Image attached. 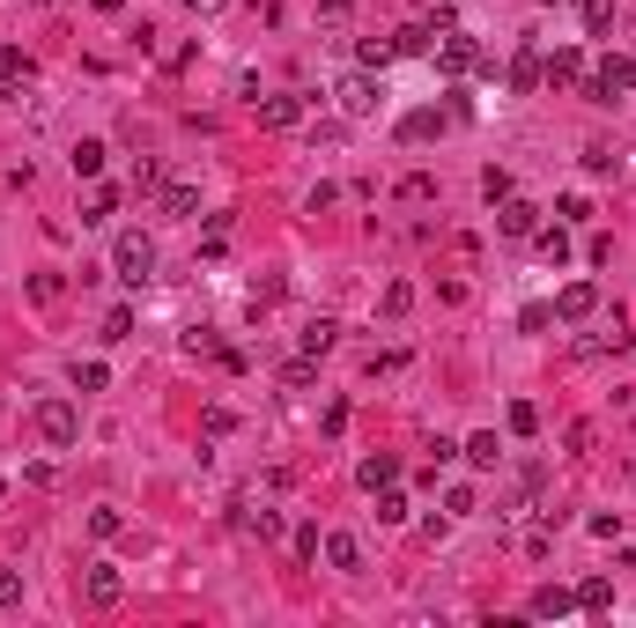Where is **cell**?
I'll use <instances>...</instances> for the list:
<instances>
[{
    "label": "cell",
    "mask_w": 636,
    "mask_h": 628,
    "mask_svg": "<svg viewBox=\"0 0 636 628\" xmlns=\"http://www.w3.org/2000/svg\"><path fill=\"white\" fill-rule=\"evenodd\" d=\"M355 481H363V488H392V481H400V459H392V451H378V459L355 466Z\"/></svg>",
    "instance_id": "9a60e30c"
},
{
    "label": "cell",
    "mask_w": 636,
    "mask_h": 628,
    "mask_svg": "<svg viewBox=\"0 0 636 628\" xmlns=\"http://www.w3.org/2000/svg\"><path fill=\"white\" fill-rule=\"evenodd\" d=\"M548 8H555V0H548Z\"/></svg>",
    "instance_id": "7bdbcfd3"
},
{
    "label": "cell",
    "mask_w": 636,
    "mask_h": 628,
    "mask_svg": "<svg viewBox=\"0 0 636 628\" xmlns=\"http://www.w3.org/2000/svg\"><path fill=\"white\" fill-rule=\"evenodd\" d=\"M333 340H341V326H333V318H311V326H304V355L318 363V355H326Z\"/></svg>",
    "instance_id": "7402d4cb"
},
{
    "label": "cell",
    "mask_w": 636,
    "mask_h": 628,
    "mask_svg": "<svg viewBox=\"0 0 636 628\" xmlns=\"http://www.w3.org/2000/svg\"><path fill=\"white\" fill-rule=\"evenodd\" d=\"M0 111H8V89H0Z\"/></svg>",
    "instance_id": "b9f144b4"
},
{
    "label": "cell",
    "mask_w": 636,
    "mask_h": 628,
    "mask_svg": "<svg viewBox=\"0 0 636 628\" xmlns=\"http://www.w3.org/2000/svg\"><path fill=\"white\" fill-rule=\"evenodd\" d=\"M119 525H126V518H119V510H111V503H104V510H89V532H97V540H111V532H119Z\"/></svg>",
    "instance_id": "e575fe53"
},
{
    "label": "cell",
    "mask_w": 636,
    "mask_h": 628,
    "mask_svg": "<svg viewBox=\"0 0 636 628\" xmlns=\"http://www.w3.org/2000/svg\"><path fill=\"white\" fill-rule=\"evenodd\" d=\"M326 562L333 569H363V540H355V532H326Z\"/></svg>",
    "instance_id": "5bb4252c"
},
{
    "label": "cell",
    "mask_w": 636,
    "mask_h": 628,
    "mask_svg": "<svg viewBox=\"0 0 636 628\" xmlns=\"http://www.w3.org/2000/svg\"><path fill=\"white\" fill-rule=\"evenodd\" d=\"M37 436H45V444H74V436H82V407H74V399H37Z\"/></svg>",
    "instance_id": "7a4b0ae2"
},
{
    "label": "cell",
    "mask_w": 636,
    "mask_h": 628,
    "mask_svg": "<svg viewBox=\"0 0 636 628\" xmlns=\"http://www.w3.org/2000/svg\"><path fill=\"white\" fill-rule=\"evenodd\" d=\"M0 606H23V569L0 562Z\"/></svg>",
    "instance_id": "1f68e13d"
},
{
    "label": "cell",
    "mask_w": 636,
    "mask_h": 628,
    "mask_svg": "<svg viewBox=\"0 0 636 628\" xmlns=\"http://www.w3.org/2000/svg\"><path fill=\"white\" fill-rule=\"evenodd\" d=\"M444 133V111H407L400 119V141H437Z\"/></svg>",
    "instance_id": "2e32d148"
},
{
    "label": "cell",
    "mask_w": 636,
    "mask_h": 628,
    "mask_svg": "<svg viewBox=\"0 0 636 628\" xmlns=\"http://www.w3.org/2000/svg\"><path fill=\"white\" fill-rule=\"evenodd\" d=\"M74 178H97V170H104V141H74Z\"/></svg>",
    "instance_id": "603a6c76"
},
{
    "label": "cell",
    "mask_w": 636,
    "mask_h": 628,
    "mask_svg": "<svg viewBox=\"0 0 636 628\" xmlns=\"http://www.w3.org/2000/svg\"><path fill=\"white\" fill-rule=\"evenodd\" d=\"M185 8H193V15H215V8H222V0H185Z\"/></svg>",
    "instance_id": "60d3db41"
},
{
    "label": "cell",
    "mask_w": 636,
    "mask_h": 628,
    "mask_svg": "<svg viewBox=\"0 0 636 628\" xmlns=\"http://www.w3.org/2000/svg\"><path fill=\"white\" fill-rule=\"evenodd\" d=\"M126 333H134V311H126V303H119V311L104 318V340H126Z\"/></svg>",
    "instance_id": "f35d334b"
},
{
    "label": "cell",
    "mask_w": 636,
    "mask_h": 628,
    "mask_svg": "<svg viewBox=\"0 0 636 628\" xmlns=\"http://www.w3.org/2000/svg\"><path fill=\"white\" fill-rule=\"evenodd\" d=\"M237 525H245V532H259V540H282V510H274V503H237Z\"/></svg>",
    "instance_id": "7c38bea8"
},
{
    "label": "cell",
    "mask_w": 636,
    "mask_h": 628,
    "mask_svg": "<svg viewBox=\"0 0 636 628\" xmlns=\"http://www.w3.org/2000/svg\"><path fill=\"white\" fill-rule=\"evenodd\" d=\"M60 289H67L60 274H37V281H30V296H37V303H60Z\"/></svg>",
    "instance_id": "74e56055"
},
{
    "label": "cell",
    "mask_w": 636,
    "mask_h": 628,
    "mask_svg": "<svg viewBox=\"0 0 636 628\" xmlns=\"http://www.w3.org/2000/svg\"><path fill=\"white\" fill-rule=\"evenodd\" d=\"M577 8H585V30H592V37H607V23H614V0H577Z\"/></svg>",
    "instance_id": "4316f807"
},
{
    "label": "cell",
    "mask_w": 636,
    "mask_h": 628,
    "mask_svg": "<svg viewBox=\"0 0 636 628\" xmlns=\"http://www.w3.org/2000/svg\"><path fill=\"white\" fill-rule=\"evenodd\" d=\"M400 200H437V178H429V170H415V178H400Z\"/></svg>",
    "instance_id": "f546056e"
},
{
    "label": "cell",
    "mask_w": 636,
    "mask_h": 628,
    "mask_svg": "<svg viewBox=\"0 0 636 628\" xmlns=\"http://www.w3.org/2000/svg\"><path fill=\"white\" fill-rule=\"evenodd\" d=\"M104 385H111L104 363H74V392H104Z\"/></svg>",
    "instance_id": "83f0119b"
},
{
    "label": "cell",
    "mask_w": 636,
    "mask_h": 628,
    "mask_svg": "<svg viewBox=\"0 0 636 628\" xmlns=\"http://www.w3.org/2000/svg\"><path fill=\"white\" fill-rule=\"evenodd\" d=\"M370 496H378V525H400L407 518V496H400V488H370Z\"/></svg>",
    "instance_id": "484cf974"
},
{
    "label": "cell",
    "mask_w": 636,
    "mask_h": 628,
    "mask_svg": "<svg viewBox=\"0 0 636 628\" xmlns=\"http://www.w3.org/2000/svg\"><path fill=\"white\" fill-rule=\"evenodd\" d=\"M296 119H304V97H267V104H259V126H267V133H289Z\"/></svg>",
    "instance_id": "8fae6325"
},
{
    "label": "cell",
    "mask_w": 636,
    "mask_h": 628,
    "mask_svg": "<svg viewBox=\"0 0 636 628\" xmlns=\"http://www.w3.org/2000/svg\"><path fill=\"white\" fill-rule=\"evenodd\" d=\"M600 311V289H592V281H570L563 296H555V318H563V326H577V318H592Z\"/></svg>",
    "instance_id": "9c48e42d"
},
{
    "label": "cell",
    "mask_w": 636,
    "mask_h": 628,
    "mask_svg": "<svg viewBox=\"0 0 636 628\" xmlns=\"http://www.w3.org/2000/svg\"><path fill=\"white\" fill-rule=\"evenodd\" d=\"M163 215H200V185H163Z\"/></svg>",
    "instance_id": "d6986e66"
},
{
    "label": "cell",
    "mask_w": 636,
    "mask_h": 628,
    "mask_svg": "<svg viewBox=\"0 0 636 628\" xmlns=\"http://www.w3.org/2000/svg\"><path fill=\"white\" fill-rule=\"evenodd\" d=\"M333 97H341V111H348V119H370V111H378V97H385V89L370 82V67H363V74H348V82L333 89Z\"/></svg>",
    "instance_id": "5b68a950"
},
{
    "label": "cell",
    "mask_w": 636,
    "mask_h": 628,
    "mask_svg": "<svg viewBox=\"0 0 636 628\" xmlns=\"http://www.w3.org/2000/svg\"><path fill=\"white\" fill-rule=\"evenodd\" d=\"M533 244H540V259H548V266L570 259V230H563V222H555V230H533Z\"/></svg>",
    "instance_id": "44dd1931"
},
{
    "label": "cell",
    "mask_w": 636,
    "mask_h": 628,
    "mask_svg": "<svg viewBox=\"0 0 636 628\" xmlns=\"http://www.w3.org/2000/svg\"><path fill=\"white\" fill-rule=\"evenodd\" d=\"M540 82H555V89L585 82V52H577V45H555L548 60H540Z\"/></svg>",
    "instance_id": "8992f818"
},
{
    "label": "cell",
    "mask_w": 636,
    "mask_h": 628,
    "mask_svg": "<svg viewBox=\"0 0 636 628\" xmlns=\"http://www.w3.org/2000/svg\"><path fill=\"white\" fill-rule=\"evenodd\" d=\"M496 230H503V237H533V230H540V207L511 193V200L496 207Z\"/></svg>",
    "instance_id": "ba28073f"
},
{
    "label": "cell",
    "mask_w": 636,
    "mask_h": 628,
    "mask_svg": "<svg viewBox=\"0 0 636 628\" xmlns=\"http://www.w3.org/2000/svg\"><path fill=\"white\" fill-rule=\"evenodd\" d=\"M577 606H585V614H607V606H614V584L607 577H585V584H577Z\"/></svg>",
    "instance_id": "ffe728a7"
},
{
    "label": "cell",
    "mask_w": 636,
    "mask_h": 628,
    "mask_svg": "<svg viewBox=\"0 0 636 628\" xmlns=\"http://www.w3.org/2000/svg\"><path fill=\"white\" fill-rule=\"evenodd\" d=\"M437 67L459 82V74H474V67H489V60H481V45H474L466 30H444V37H437ZM489 74H496V67H489Z\"/></svg>",
    "instance_id": "277c9868"
},
{
    "label": "cell",
    "mask_w": 636,
    "mask_h": 628,
    "mask_svg": "<svg viewBox=\"0 0 636 628\" xmlns=\"http://www.w3.org/2000/svg\"><path fill=\"white\" fill-rule=\"evenodd\" d=\"M503 82H511V97H533V89H540V45H533V37L511 52V74H503Z\"/></svg>",
    "instance_id": "52a82bcc"
},
{
    "label": "cell",
    "mask_w": 636,
    "mask_h": 628,
    "mask_svg": "<svg viewBox=\"0 0 636 628\" xmlns=\"http://www.w3.org/2000/svg\"><path fill=\"white\" fill-rule=\"evenodd\" d=\"M407 303H415V289H407V281H392V289H385V318H407Z\"/></svg>",
    "instance_id": "836d02e7"
},
{
    "label": "cell",
    "mask_w": 636,
    "mask_h": 628,
    "mask_svg": "<svg viewBox=\"0 0 636 628\" xmlns=\"http://www.w3.org/2000/svg\"><path fill=\"white\" fill-rule=\"evenodd\" d=\"M318 547H326V540H318V525H296V555L318 562Z\"/></svg>",
    "instance_id": "ab89813d"
},
{
    "label": "cell",
    "mask_w": 636,
    "mask_h": 628,
    "mask_svg": "<svg viewBox=\"0 0 636 628\" xmlns=\"http://www.w3.org/2000/svg\"><path fill=\"white\" fill-rule=\"evenodd\" d=\"M111 207H119V193H111V185H97V193H89V215H82V222H104Z\"/></svg>",
    "instance_id": "d590c367"
},
{
    "label": "cell",
    "mask_w": 636,
    "mask_h": 628,
    "mask_svg": "<svg viewBox=\"0 0 636 628\" xmlns=\"http://www.w3.org/2000/svg\"><path fill=\"white\" fill-rule=\"evenodd\" d=\"M585 215H592L585 193H563V200H555V222H585Z\"/></svg>",
    "instance_id": "4dcf8cb0"
},
{
    "label": "cell",
    "mask_w": 636,
    "mask_h": 628,
    "mask_svg": "<svg viewBox=\"0 0 636 628\" xmlns=\"http://www.w3.org/2000/svg\"><path fill=\"white\" fill-rule=\"evenodd\" d=\"M111 274H119L126 289H141V281L156 274V244H148L141 230H119V244H111Z\"/></svg>",
    "instance_id": "6da1fadb"
},
{
    "label": "cell",
    "mask_w": 636,
    "mask_h": 628,
    "mask_svg": "<svg viewBox=\"0 0 636 628\" xmlns=\"http://www.w3.org/2000/svg\"><path fill=\"white\" fill-rule=\"evenodd\" d=\"M267 303H282V274H267V281H252V311H267Z\"/></svg>",
    "instance_id": "d6a6232c"
},
{
    "label": "cell",
    "mask_w": 636,
    "mask_h": 628,
    "mask_svg": "<svg viewBox=\"0 0 636 628\" xmlns=\"http://www.w3.org/2000/svg\"><path fill=\"white\" fill-rule=\"evenodd\" d=\"M592 170V178H614V170H622V156H614V141H585V156H577Z\"/></svg>",
    "instance_id": "e0dca14e"
},
{
    "label": "cell",
    "mask_w": 636,
    "mask_h": 628,
    "mask_svg": "<svg viewBox=\"0 0 636 628\" xmlns=\"http://www.w3.org/2000/svg\"><path fill=\"white\" fill-rule=\"evenodd\" d=\"M126 599V577L119 569H89V606H119Z\"/></svg>",
    "instance_id": "4fadbf2b"
},
{
    "label": "cell",
    "mask_w": 636,
    "mask_h": 628,
    "mask_svg": "<svg viewBox=\"0 0 636 628\" xmlns=\"http://www.w3.org/2000/svg\"><path fill=\"white\" fill-rule=\"evenodd\" d=\"M355 60H363L370 74H385L392 60H400V52H392V37H363V45H355Z\"/></svg>",
    "instance_id": "ac0fdd59"
},
{
    "label": "cell",
    "mask_w": 636,
    "mask_h": 628,
    "mask_svg": "<svg viewBox=\"0 0 636 628\" xmlns=\"http://www.w3.org/2000/svg\"><path fill=\"white\" fill-rule=\"evenodd\" d=\"M481 193H489V207H503V200H511V170L489 163V170H481Z\"/></svg>",
    "instance_id": "d4e9b609"
},
{
    "label": "cell",
    "mask_w": 636,
    "mask_h": 628,
    "mask_svg": "<svg viewBox=\"0 0 636 628\" xmlns=\"http://www.w3.org/2000/svg\"><path fill=\"white\" fill-rule=\"evenodd\" d=\"M466 459H474V466H496V459H503V444H496V429H481V436H466Z\"/></svg>",
    "instance_id": "cb8c5ba5"
},
{
    "label": "cell",
    "mask_w": 636,
    "mask_h": 628,
    "mask_svg": "<svg viewBox=\"0 0 636 628\" xmlns=\"http://www.w3.org/2000/svg\"><path fill=\"white\" fill-rule=\"evenodd\" d=\"M622 89H636V60H629V52H607V60H600V74L585 82V97H592V104H614Z\"/></svg>",
    "instance_id": "3957f363"
},
{
    "label": "cell",
    "mask_w": 636,
    "mask_h": 628,
    "mask_svg": "<svg viewBox=\"0 0 636 628\" xmlns=\"http://www.w3.org/2000/svg\"><path fill=\"white\" fill-rule=\"evenodd\" d=\"M540 429V407L533 399H511V436H533Z\"/></svg>",
    "instance_id": "f1b7e54d"
},
{
    "label": "cell",
    "mask_w": 636,
    "mask_h": 628,
    "mask_svg": "<svg viewBox=\"0 0 636 628\" xmlns=\"http://www.w3.org/2000/svg\"><path fill=\"white\" fill-rule=\"evenodd\" d=\"M526 614H533V621H563V614H577V592H563V584H540V592L526 599Z\"/></svg>",
    "instance_id": "30bf717a"
},
{
    "label": "cell",
    "mask_w": 636,
    "mask_h": 628,
    "mask_svg": "<svg viewBox=\"0 0 636 628\" xmlns=\"http://www.w3.org/2000/svg\"><path fill=\"white\" fill-rule=\"evenodd\" d=\"M548 318H555L548 303H526V311H518V326H526V333H548Z\"/></svg>",
    "instance_id": "8d00e7d4"
}]
</instances>
